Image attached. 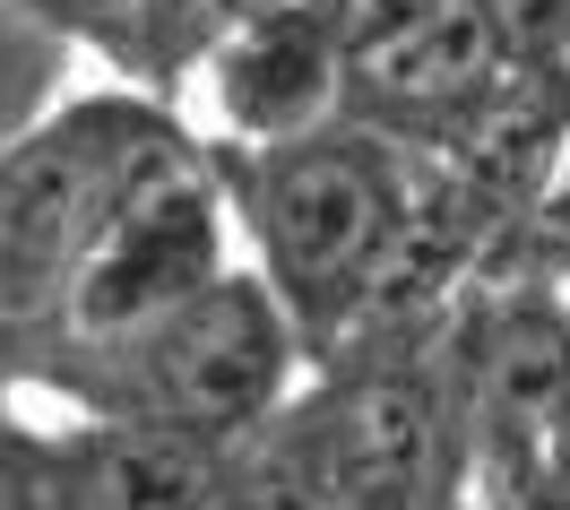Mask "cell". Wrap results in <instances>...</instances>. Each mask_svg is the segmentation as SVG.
Returning <instances> with one entry per match:
<instances>
[{"mask_svg":"<svg viewBox=\"0 0 570 510\" xmlns=\"http://www.w3.org/2000/svg\"><path fill=\"white\" fill-rule=\"evenodd\" d=\"M312 346L259 268H225L199 294H181L174 312L147 328L87 346L52 372L43 390H61L70 415H121V424H156V433L234 450L259 424H277L285 399L303 390Z\"/></svg>","mask_w":570,"mask_h":510,"instance_id":"obj_1","label":"cell"},{"mask_svg":"<svg viewBox=\"0 0 570 510\" xmlns=\"http://www.w3.org/2000/svg\"><path fill=\"white\" fill-rule=\"evenodd\" d=\"M18 18H36L52 43H87V52H105L121 70L147 78V9L156 0H9ZM156 87V78H147Z\"/></svg>","mask_w":570,"mask_h":510,"instance_id":"obj_10","label":"cell"},{"mask_svg":"<svg viewBox=\"0 0 570 510\" xmlns=\"http://www.w3.org/2000/svg\"><path fill=\"white\" fill-rule=\"evenodd\" d=\"M216 174H225L234 225L250 234V268L294 312L312 364H321L397 225L415 147H397L337 112V121H312L294 139L216 147Z\"/></svg>","mask_w":570,"mask_h":510,"instance_id":"obj_2","label":"cell"},{"mask_svg":"<svg viewBox=\"0 0 570 510\" xmlns=\"http://www.w3.org/2000/svg\"><path fill=\"white\" fill-rule=\"evenodd\" d=\"M199 70H208L216 112H225V130L243 147L294 139L312 121H337V105H346V52L312 18V0H277V9H259L243 27H225L199 52Z\"/></svg>","mask_w":570,"mask_h":510,"instance_id":"obj_7","label":"cell"},{"mask_svg":"<svg viewBox=\"0 0 570 510\" xmlns=\"http://www.w3.org/2000/svg\"><path fill=\"white\" fill-rule=\"evenodd\" d=\"M312 372L321 381H303L285 399V433L303 441V459L321 468L337 510H390L415 493L475 484L441 346H381V355H337Z\"/></svg>","mask_w":570,"mask_h":510,"instance_id":"obj_5","label":"cell"},{"mask_svg":"<svg viewBox=\"0 0 570 510\" xmlns=\"http://www.w3.org/2000/svg\"><path fill=\"white\" fill-rule=\"evenodd\" d=\"M510 61H570V0H484Z\"/></svg>","mask_w":570,"mask_h":510,"instance_id":"obj_12","label":"cell"},{"mask_svg":"<svg viewBox=\"0 0 570 510\" xmlns=\"http://www.w3.org/2000/svg\"><path fill=\"white\" fill-rule=\"evenodd\" d=\"M61 52H70V43H52L36 18H18V9L0 0V147L43 112V87H52V61H61Z\"/></svg>","mask_w":570,"mask_h":510,"instance_id":"obj_11","label":"cell"},{"mask_svg":"<svg viewBox=\"0 0 570 510\" xmlns=\"http://www.w3.org/2000/svg\"><path fill=\"white\" fill-rule=\"evenodd\" d=\"M52 441V510H208L216 459L208 441L121 424V415H78Z\"/></svg>","mask_w":570,"mask_h":510,"instance_id":"obj_8","label":"cell"},{"mask_svg":"<svg viewBox=\"0 0 570 510\" xmlns=\"http://www.w3.org/2000/svg\"><path fill=\"white\" fill-rule=\"evenodd\" d=\"M519 510H570V399L553 406V424H544V441H535V468H528Z\"/></svg>","mask_w":570,"mask_h":510,"instance_id":"obj_13","label":"cell"},{"mask_svg":"<svg viewBox=\"0 0 570 510\" xmlns=\"http://www.w3.org/2000/svg\"><path fill=\"white\" fill-rule=\"evenodd\" d=\"M510 70L484 0H441L424 18H397L381 36L346 43V121L397 147H432L493 78Z\"/></svg>","mask_w":570,"mask_h":510,"instance_id":"obj_6","label":"cell"},{"mask_svg":"<svg viewBox=\"0 0 570 510\" xmlns=\"http://www.w3.org/2000/svg\"><path fill=\"white\" fill-rule=\"evenodd\" d=\"M181 121L165 96H61L0 147V381H36L105 208Z\"/></svg>","mask_w":570,"mask_h":510,"instance_id":"obj_3","label":"cell"},{"mask_svg":"<svg viewBox=\"0 0 570 510\" xmlns=\"http://www.w3.org/2000/svg\"><path fill=\"white\" fill-rule=\"evenodd\" d=\"M225 225H234V208H225L216 147L174 130L105 208V225H96V243H87V259L70 277V303H61V337H52L36 381H52L87 346H112V337L147 328L156 312H174L181 294H199L208 277H225L234 268Z\"/></svg>","mask_w":570,"mask_h":510,"instance_id":"obj_4","label":"cell"},{"mask_svg":"<svg viewBox=\"0 0 570 510\" xmlns=\"http://www.w3.org/2000/svg\"><path fill=\"white\" fill-rule=\"evenodd\" d=\"M390 510H484L475 484H450V493H415V502H390Z\"/></svg>","mask_w":570,"mask_h":510,"instance_id":"obj_15","label":"cell"},{"mask_svg":"<svg viewBox=\"0 0 570 510\" xmlns=\"http://www.w3.org/2000/svg\"><path fill=\"white\" fill-rule=\"evenodd\" d=\"M424 9H441V0H312V18L337 36V52L381 36V27H397V18H424Z\"/></svg>","mask_w":570,"mask_h":510,"instance_id":"obj_14","label":"cell"},{"mask_svg":"<svg viewBox=\"0 0 570 510\" xmlns=\"http://www.w3.org/2000/svg\"><path fill=\"white\" fill-rule=\"evenodd\" d=\"M208 510H337V493L321 484V468L303 459V441L277 424H259L250 441H234L216 459V484H208Z\"/></svg>","mask_w":570,"mask_h":510,"instance_id":"obj_9","label":"cell"}]
</instances>
